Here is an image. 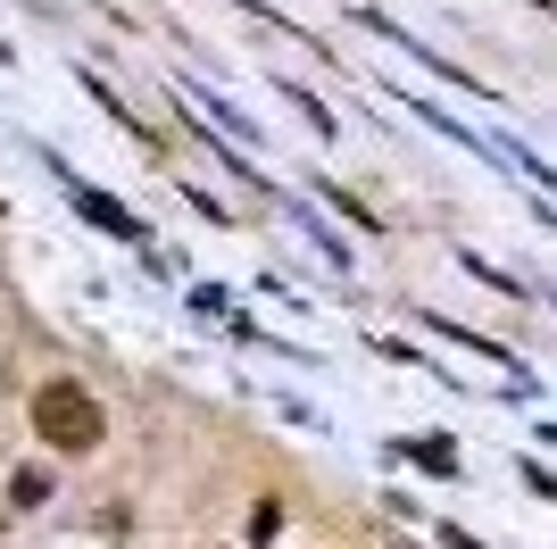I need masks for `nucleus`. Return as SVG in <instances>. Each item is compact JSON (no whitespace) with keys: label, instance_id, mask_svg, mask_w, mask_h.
I'll return each mask as SVG.
<instances>
[{"label":"nucleus","instance_id":"nucleus-3","mask_svg":"<svg viewBox=\"0 0 557 549\" xmlns=\"http://www.w3.org/2000/svg\"><path fill=\"white\" fill-rule=\"evenodd\" d=\"M9 500L17 508H50V466H17V475H9Z\"/></svg>","mask_w":557,"mask_h":549},{"label":"nucleus","instance_id":"nucleus-2","mask_svg":"<svg viewBox=\"0 0 557 549\" xmlns=\"http://www.w3.org/2000/svg\"><path fill=\"white\" fill-rule=\"evenodd\" d=\"M67 200H75V217H84V225L116 233V242H141V217H134V208H116L109 192H92V183H67Z\"/></svg>","mask_w":557,"mask_h":549},{"label":"nucleus","instance_id":"nucleus-4","mask_svg":"<svg viewBox=\"0 0 557 549\" xmlns=\"http://www.w3.org/2000/svg\"><path fill=\"white\" fill-rule=\"evenodd\" d=\"M408 457H417L424 475H458V450H449V441H408Z\"/></svg>","mask_w":557,"mask_h":549},{"label":"nucleus","instance_id":"nucleus-1","mask_svg":"<svg viewBox=\"0 0 557 549\" xmlns=\"http://www.w3.org/2000/svg\"><path fill=\"white\" fill-rule=\"evenodd\" d=\"M34 425H42V441L50 450H100V434H109V416H100V400L84 383H42L34 391Z\"/></svg>","mask_w":557,"mask_h":549}]
</instances>
